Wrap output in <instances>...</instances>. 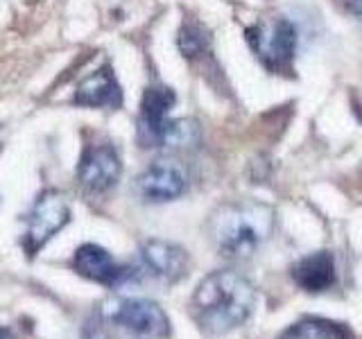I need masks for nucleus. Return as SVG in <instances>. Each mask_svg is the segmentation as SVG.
<instances>
[{
  "instance_id": "nucleus-2",
  "label": "nucleus",
  "mask_w": 362,
  "mask_h": 339,
  "mask_svg": "<svg viewBox=\"0 0 362 339\" xmlns=\"http://www.w3.org/2000/svg\"><path fill=\"white\" fill-rule=\"evenodd\" d=\"M209 229L222 256L233 260L249 258L274 229V210L258 201L224 203L213 213Z\"/></svg>"
},
{
  "instance_id": "nucleus-14",
  "label": "nucleus",
  "mask_w": 362,
  "mask_h": 339,
  "mask_svg": "<svg viewBox=\"0 0 362 339\" xmlns=\"http://www.w3.org/2000/svg\"><path fill=\"white\" fill-rule=\"evenodd\" d=\"M179 50L188 59H195V56L204 54L209 50V32L199 23H186L179 32Z\"/></svg>"
},
{
  "instance_id": "nucleus-6",
  "label": "nucleus",
  "mask_w": 362,
  "mask_h": 339,
  "mask_svg": "<svg viewBox=\"0 0 362 339\" xmlns=\"http://www.w3.org/2000/svg\"><path fill=\"white\" fill-rule=\"evenodd\" d=\"M136 188L147 201H173L188 190V170L175 158H158L136 179Z\"/></svg>"
},
{
  "instance_id": "nucleus-11",
  "label": "nucleus",
  "mask_w": 362,
  "mask_h": 339,
  "mask_svg": "<svg viewBox=\"0 0 362 339\" xmlns=\"http://www.w3.org/2000/svg\"><path fill=\"white\" fill-rule=\"evenodd\" d=\"M294 282L310 294L326 292L328 287L335 285L337 280V267L335 258L328 251H315L310 256L301 258L297 265L292 267Z\"/></svg>"
},
{
  "instance_id": "nucleus-9",
  "label": "nucleus",
  "mask_w": 362,
  "mask_h": 339,
  "mask_svg": "<svg viewBox=\"0 0 362 339\" xmlns=\"http://www.w3.org/2000/svg\"><path fill=\"white\" fill-rule=\"evenodd\" d=\"M73 267L79 276L95 280L100 285H107V287H118L124 280H132L136 276V271H132L129 267L118 265L107 249H102L100 244H90V242L82 244L75 251Z\"/></svg>"
},
{
  "instance_id": "nucleus-1",
  "label": "nucleus",
  "mask_w": 362,
  "mask_h": 339,
  "mask_svg": "<svg viewBox=\"0 0 362 339\" xmlns=\"http://www.w3.org/2000/svg\"><path fill=\"white\" fill-rule=\"evenodd\" d=\"M256 305V290L243 274L231 269L213 271L190 299V314L204 331L220 335L249 319Z\"/></svg>"
},
{
  "instance_id": "nucleus-7",
  "label": "nucleus",
  "mask_w": 362,
  "mask_h": 339,
  "mask_svg": "<svg viewBox=\"0 0 362 339\" xmlns=\"http://www.w3.org/2000/svg\"><path fill=\"white\" fill-rule=\"evenodd\" d=\"M122 174V163L118 152L109 145H95L84 152L79 161L77 179L88 195H102L118 184Z\"/></svg>"
},
{
  "instance_id": "nucleus-15",
  "label": "nucleus",
  "mask_w": 362,
  "mask_h": 339,
  "mask_svg": "<svg viewBox=\"0 0 362 339\" xmlns=\"http://www.w3.org/2000/svg\"><path fill=\"white\" fill-rule=\"evenodd\" d=\"M335 3L342 7L349 16L362 20V0H335Z\"/></svg>"
},
{
  "instance_id": "nucleus-13",
  "label": "nucleus",
  "mask_w": 362,
  "mask_h": 339,
  "mask_svg": "<svg viewBox=\"0 0 362 339\" xmlns=\"http://www.w3.org/2000/svg\"><path fill=\"white\" fill-rule=\"evenodd\" d=\"M279 339H346V333L339 326L324 319H303L290 326Z\"/></svg>"
},
{
  "instance_id": "nucleus-8",
  "label": "nucleus",
  "mask_w": 362,
  "mask_h": 339,
  "mask_svg": "<svg viewBox=\"0 0 362 339\" xmlns=\"http://www.w3.org/2000/svg\"><path fill=\"white\" fill-rule=\"evenodd\" d=\"M175 102V90L168 86H150L145 90L139 116V143L143 147H161L163 131L170 122L168 113Z\"/></svg>"
},
{
  "instance_id": "nucleus-12",
  "label": "nucleus",
  "mask_w": 362,
  "mask_h": 339,
  "mask_svg": "<svg viewBox=\"0 0 362 339\" xmlns=\"http://www.w3.org/2000/svg\"><path fill=\"white\" fill-rule=\"evenodd\" d=\"M75 102L79 107H107L118 109L122 105V90L109 68H100L88 75L75 90Z\"/></svg>"
},
{
  "instance_id": "nucleus-3",
  "label": "nucleus",
  "mask_w": 362,
  "mask_h": 339,
  "mask_svg": "<svg viewBox=\"0 0 362 339\" xmlns=\"http://www.w3.org/2000/svg\"><path fill=\"white\" fill-rule=\"evenodd\" d=\"M100 333L107 339H168L170 319L161 305L147 299H111L98 310Z\"/></svg>"
},
{
  "instance_id": "nucleus-5",
  "label": "nucleus",
  "mask_w": 362,
  "mask_h": 339,
  "mask_svg": "<svg viewBox=\"0 0 362 339\" xmlns=\"http://www.w3.org/2000/svg\"><path fill=\"white\" fill-rule=\"evenodd\" d=\"M71 220V208L62 192L48 190L37 199L28 215V229L23 235V249L28 256H37L45 242L52 240L57 231H62Z\"/></svg>"
},
{
  "instance_id": "nucleus-16",
  "label": "nucleus",
  "mask_w": 362,
  "mask_h": 339,
  "mask_svg": "<svg viewBox=\"0 0 362 339\" xmlns=\"http://www.w3.org/2000/svg\"><path fill=\"white\" fill-rule=\"evenodd\" d=\"M0 339H16V335L9 328H0Z\"/></svg>"
},
{
  "instance_id": "nucleus-4",
  "label": "nucleus",
  "mask_w": 362,
  "mask_h": 339,
  "mask_svg": "<svg viewBox=\"0 0 362 339\" xmlns=\"http://www.w3.org/2000/svg\"><path fill=\"white\" fill-rule=\"evenodd\" d=\"M247 43L267 71L283 75L290 73L294 52H297V28L288 18H272L252 25L247 32Z\"/></svg>"
},
{
  "instance_id": "nucleus-10",
  "label": "nucleus",
  "mask_w": 362,
  "mask_h": 339,
  "mask_svg": "<svg viewBox=\"0 0 362 339\" xmlns=\"http://www.w3.org/2000/svg\"><path fill=\"white\" fill-rule=\"evenodd\" d=\"M141 267L156 280L177 282L188 274V254L173 242L147 240L141 246Z\"/></svg>"
}]
</instances>
